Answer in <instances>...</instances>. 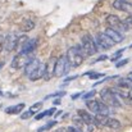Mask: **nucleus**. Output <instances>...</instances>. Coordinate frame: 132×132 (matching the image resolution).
Here are the masks:
<instances>
[{
  "mask_svg": "<svg viewBox=\"0 0 132 132\" xmlns=\"http://www.w3.org/2000/svg\"><path fill=\"white\" fill-rule=\"evenodd\" d=\"M86 106L90 112H92L95 114H104V116L109 114V106L105 103H101L99 100H87Z\"/></svg>",
  "mask_w": 132,
  "mask_h": 132,
  "instance_id": "obj_7",
  "label": "nucleus"
},
{
  "mask_svg": "<svg viewBox=\"0 0 132 132\" xmlns=\"http://www.w3.org/2000/svg\"><path fill=\"white\" fill-rule=\"evenodd\" d=\"M68 130H69V132H81V131H78L76 127H72V126H71V127H68Z\"/></svg>",
  "mask_w": 132,
  "mask_h": 132,
  "instance_id": "obj_32",
  "label": "nucleus"
},
{
  "mask_svg": "<svg viewBox=\"0 0 132 132\" xmlns=\"http://www.w3.org/2000/svg\"><path fill=\"white\" fill-rule=\"evenodd\" d=\"M100 97L103 100V103H105L106 105L110 106H121L119 100L117 99V94L113 88H103L100 91Z\"/></svg>",
  "mask_w": 132,
  "mask_h": 132,
  "instance_id": "obj_5",
  "label": "nucleus"
},
{
  "mask_svg": "<svg viewBox=\"0 0 132 132\" xmlns=\"http://www.w3.org/2000/svg\"><path fill=\"white\" fill-rule=\"evenodd\" d=\"M123 51H125V49H121V50H118V53H117V54H114V55L112 56V62H116V60H117V59H118V58L122 55V53H123Z\"/></svg>",
  "mask_w": 132,
  "mask_h": 132,
  "instance_id": "obj_23",
  "label": "nucleus"
},
{
  "mask_svg": "<svg viewBox=\"0 0 132 132\" xmlns=\"http://www.w3.org/2000/svg\"><path fill=\"white\" fill-rule=\"evenodd\" d=\"M127 63H128V59H123V60H121L119 63H117L116 65L119 68V67H122V65H125V64H127Z\"/></svg>",
  "mask_w": 132,
  "mask_h": 132,
  "instance_id": "obj_28",
  "label": "nucleus"
},
{
  "mask_svg": "<svg viewBox=\"0 0 132 132\" xmlns=\"http://www.w3.org/2000/svg\"><path fill=\"white\" fill-rule=\"evenodd\" d=\"M28 62H30V60H27V59H26V55H23V54H21V53H19V54H18V55H15V56H14V59L12 60V67L18 69V68H22L23 65H26Z\"/></svg>",
  "mask_w": 132,
  "mask_h": 132,
  "instance_id": "obj_16",
  "label": "nucleus"
},
{
  "mask_svg": "<svg viewBox=\"0 0 132 132\" xmlns=\"http://www.w3.org/2000/svg\"><path fill=\"white\" fill-rule=\"evenodd\" d=\"M106 24L110 27V28H114L117 30L118 32H122V31H127L130 27L126 24L125 21H121L119 17H117L116 14H109L106 17Z\"/></svg>",
  "mask_w": 132,
  "mask_h": 132,
  "instance_id": "obj_8",
  "label": "nucleus"
},
{
  "mask_svg": "<svg viewBox=\"0 0 132 132\" xmlns=\"http://www.w3.org/2000/svg\"><path fill=\"white\" fill-rule=\"evenodd\" d=\"M59 104H60V100H59V99L54 100V105H59Z\"/></svg>",
  "mask_w": 132,
  "mask_h": 132,
  "instance_id": "obj_36",
  "label": "nucleus"
},
{
  "mask_svg": "<svg viewBox=\"0 0 132 132\" xmlns=\"http://www.w3.org/2000/svg\"><path fill=\"white\" fill-rule=\"evenodd\" d=\"M4 44H5V37H3V36L0 35V53H1L3 49H4Z\"/></svg>",
  "mask_w": 132,
  "mask_h": 132,
  "instance_id": "obj_27",
  "label": "nucleus"
},
{
  "mask_svg": "<svg viewBox=\"0 0 132 132\" xmlns=\"http://www.w3.org/2000/svg\"><path fill=\"white\" fill-rule=\"evenodd\" d=\"M127 80H130V81L132 82V72H130V73L127 75Z\"/></svg>",
  "mask_w": 132,
  "mask_h": 132,
  "instance_id": "obj_35",
  "label": "nucleus"
},
{
  "mask_svg": "<svg viewBox=\"0 0 132 132\" xmlns=\"http://www.w3.org/2000/svg\"><path fill=\"white\" fill-rule=\"evenodd\" d=\"M81 46H82V50L85 53L86 56L90 55H94L97 53V45L96 41L94 40V37L90 35V34H85L81 39Z\"/></svg>",
  "mask_w": 132,
  "mask_h": 132,
  "instance_id": "obj_3",
  "label": "nucleus"
},
{
  "mask_svg": "<svg viewBox=\"0 0 132 132\" xmlns=\"http://www.w3.org/2000/svg\"><path fill=\"white\" fill-rule=\"evenodd\" d=\"M86 75H87L90 78H92V80H95V78H100V77L103 76V75H100V73H90V72L86 73Z\"/></svg>",
  "mask_w": 132,
  "mask_h": 132,
  "instance_id": "obj_24",
  "label": "nucleus"
},
{
  "mask_svg": "<svg viewBox=\"0 0 132 132\" xmlns=\"http://www.w3.org/2000/svg\"><path fill=\"white\" fill-rule=\"evenodd\" d=\"M73 123H75V127L81 132H94V126L87 125L85 121H82L78 116L77 117H73Z\"/></svg>",
  "mask_w": 132,
  "mask_h": 132,
  "instance_id": "obj_11",
  "label": "nucleus"
},
{
  "mask_svg": "<svg viewBox=\"0 0 132 132\" xmlns=\"http://www.w3.org/2000/svg\"><path fill=\"white\" fill-rule=\"evenodd\" d=\"M55 125H56L55 121H50V122H47V125H45V126H43V127H40V128L37 130V132H43V131H46V130H50V128L54 127Z\"/></svg>",
  "mask_w": 132,
  "mask_h": 132,
  "instance_id": "obj_21",
  "label": "nucleus"
},
{
  "mask_svg": "<svg viewBox=\"0 0 132 132\" xmlns=\"http://www.w3.org/2000/svg\"><path fill=\"white\" fill-rule=\"evenodd\" d=\"M23 108H24V103H19V104H17V105L8 106V108L5 109V113H8V114H18V113H22Z\"/></svg>",
  "mask_w": 132,
  "mask_h": 132,
  "instance_id": "obj_17",
  "label": "nucleus"
},
{
  "mask_svg": "<svg viewBox=\"0 0 132 132\" xmlns=\"http://www.w3.org/2000/svg\"><path fill=\"white\" fill-rule=\"evenodd\" d=\"M55 64H56V58H50L49 62L46 63V72H45V80H50L54 76L55 72Z\"/></svg>",
  "mask_w": 132,
  "mask_h": 132,
  "instance_id": "obj_14",
  "label": "nucleus"
},
{
  "mask_svg": "<svg viewBox=\"0 0 132 132\" xmlns=\"http://www.w3.org/2000/svg\"><path fill=\"white\" fill-rule=\"evenodd\" d=\"M53 113H55V108H51V109H47V110H45L43 113H40V114H37L36 117H35V119L36 121H40L41 118H44V117H47V116H51Z\"/></svg>",
  "mask_w": 132,
  "mask_h": 132,
  "instance_id": "obj_20",
  "label": "nucleus"
},
{
  "mask_svg": "<svg viewBox=\"0 0 132 132\" xmlns=\"http://www.w3.org/2000/svg\"><path fill=\"white\" fill-rule=\"evenodd\" d=\"M95 41H96V45H97L99 47H101V49H104V50H108V49L113 47L114 44H116V43H114V41H113V40H112L105 32H103V34H97Z\"/></svg>",
  "mask_w": 132,
  "mask_h": 132,
  "instance_id": "obj_9",
  "label": "nucleus"
},
{
  "mask_svg": "<svg viewBox=\"0 0 132 132\" xmlns=\"http://www.w3.org/2000/svg\"><path fill=\"white\" fill-rule=\"evenodd\" d=\"M19 44V40L15 35L13 34H9L5 36V44H4V49L6 51H13L17 49V45Z\"/></svg>",
  "mask_w": 132,
  "mask_h": 132,
  "instance_id": "obj_10",
  "label": "nucleus"
},
{
  "mask_svg": "<svg viewBox=\"0 0 132 132\" xmlns=\"http://www.w3.org/2000/svg\"><path fill=\"white\" fill-rule=\"evenodd\" d=\"M36 43H37L36 39H28L24 44L22 45L19 53L23 54V55H28V54L34 53V50H35V47H36Z\"/></svg>",
  "mask_w": 132,
  "mask_h": 132,
  "instance_id": "obj_12",
  "label": "nucleus"
},
{
  "mask_svg": "<svg viewBox=\"0 0 132 132\" xmlns=\"http://www.w3.org/2000/svg\"><path fill=\"white\" fill-rule=\"evenodd\" d=\"M1 65H3V63H0V67H1Z\"/></svg>",
  "mask_w": 132,
  "mask_h": 132,
  "instance_id": "obj_38",
  "label": "nucleus"
},
{
  "mask_svg": "<svg viewBox=\"0 0 132 132\" xmlns=\"http://www.w3.org/2000/svg\"><path fill=\"white\" fill-rule=\"evenodd\" d=\"M45 72H46V64L41 63L39 59H31L24 65V75L31 81H37L45 77Z\"/></svg>",
  "mask_w": 132,
  "mask_h": 132,
  "instance_id": "obj_1",
  "label": "nucleus"
},
{
  "mask_svg": "<svg viewBox=\"0 0 132 132\" xmlns=\"http://www.w3.org/2000/svg\"><path fill=\"white\" fill-rule=\"evenodd\" d=\"M63 95H65V92H56V94H53V95H50L49 97H54V96H63Z\"/></svg>",
  "mask_w": 132,
  "mask_h": 132,
  "instance_id": "obj_30",
  "label": "nucleus"
},
{
  "mask_svg": "<svg viewBox=\"0 0 132 132\" xmlns=\"http://www.w3.org/2000/svg\"><path fill=\"white\" fill-rule=\"evenodd\" d=\"M77 114H78V117H80L82 121H85L87 125L96 126V119H95V116H91L90 113H87V112H86V110H84V109H78V110H77Z\"/></svg>",
  "mask_w": 132,
  "mask_h": 132,
  "instance_id": "obj_13",
  "label": "nucleus"
},
{
  "mask_svg": "<svg viewBox=\"0 0 132 132\" xmlns=\"http://www.w3.org/2000/svg\"><path fill=\"white\" fill-rule=\"evenodd\" d=\"M122 1H125L127 5H130V6H132V0H122Z\"/></svg>",
  "mask_w": 132,
  "mask_h": 132,
  "instance_id": "obj_34",
  "label": "nucleus"
},
{
  "mask_svg": "<svg viewBox=\"0 0 132 132\" xmlns=\"http://www.w3.org/2000/svg\"><path fill=\"white\" fill-rule=\"evenodd\" d=\"M106 58H108V56H106V55H101V56H100V58H97V60H96V62H101V60H105V59H106Z\"/></svg>",
  "mask_w": 132,
  "mask_h": 132,
  "instance_id": "obj_33",
  "label": "nucleus"
},
{
  "mask_svg": "<svg viewBox=\"0 0 132 132\" xmlns=\"http://www.w3.org/2000/svg\"><path fill=\"white\" fill-rule=\"evenodd\" d=\"M113 6L116 8V9H118V10H125V12H128V9L131 8L130 5H127L125 1H122V0H117V1H114L113 3Z\"/></svg>",
  "mask_w": 132,
  "mask_h": 132,
  "instance_id": "obj_18",
  "label": "nucleus"
},
{
  "mask_svg": "<svg viewBox=\"0 0 132 132\" xmlns=\"http://www.w3.org/2000/svg\"><path fill=\"white\" fill-rule=\"evenodd\" d=\"M41 106H43V103H40V101H39V103L34 104V105H32V106H31V108H30L28 110H30V112H31L32 114H35V113H37V112H39V110L41 109Z\"/></svg>",
  "mask_w": 132,
  "mask_h": 132,
  "instance_id": "obj_22",
  "label": "nucleus"
},
{
  "mask_svg": "<svg viewBox=\"0 0 132 132\" xmlns=\"http://www.w3.org/2000/svg\"><path fill=\"white\" fill-rule=\"evenodd\" d=\"M31 116H34V114H32V113H31L30 110H27V112H24V113H23V114L21 116V118H22V119H28V118H30Z\"/></svg>",
  "mask_w": 132,
  "mask_h": 132,
  "instance_id": "obj_25",
  "label": "nucleus"
},
{
  "mask_svg": "<svg viewBox=\"0 0 132 132\" xmlns=\"http://www.w3.org/2000/svg\"><path fill=\"white\" fill-rule=\"evenodd\" d=\"M1 95H3V92H1V91H0V96H1Z\"/></svg>",
  "mask_w": 132,
  "mask_h": 132,
  "instance_id": "obj_37",
  "label": "nucleus"
},
{
  "mask_svg": "<svg viewBox=\"0 0 132 132\" xmlns=\"http://www.w3.org/2000/svg\"><path fill=\"white\" fill-rule=\"evenodd\" d=\"M95 92H96V91H90V92H87V94H85V95H84L82 97H84L85 100H88L90 97H92V96L95 95Z\"/></svg>",
  "mask_w": 132,
  "mask_h": 132,
  "instance_id": "obj_26",
  "label": "nucleus"
},
{
  "mask_svg": "<svg viewBox=\"0 0 132 132\" xmlns=\"http://www.w3.org/2000/svg\"><path fill=\"white\" fill-rule=\"evenodd\" d=\"M69 62H68V58L67 55H60L58 59H56V64H55V72H54V76L55 77H62V76H65L68 72H69Z\"/></svg>",
  "mask_w": 132,
  "mask_h": 132,
  "instance_id": "obj_6",
  "label": "nucleus"
},
{
  "mask_svg": "<svg viewBox=\"0 0 132 132\" xmlns=\"http://www.w3.org/2000/svg\"><path fill=\"white\" fill-rule=\"evenodd\" d=\"M127 99L132 101V90H128V91H127Z\"/></svg>",
  "mask_w": 132,
  "mask_h": 132,
  "instance_id": "obj_31",
  "label": "nucleus"
},
{
  "mask_svg": "<svg viewBox=\"0 0 132 132\" xmlns=\"http://www.w3.org/2000/svg\"><path fill=\"white\" fill-rule=\"evenodd\" d=\"M105 34L116 43V44H119V43H122L123 41V35L121 34V32H118L117 30H114V28H110V27H108L106 30H105Z\"/></svg>",
  "mask_w": 132,
  "mask_h": 132,
  "instance_id": "obj_15",
  "label": "nucleus"
},
{
  "mask_svg": "<svg viewBox=\"0 0 132 132\" xmlns=\"http://www.w3.org/2000/svg\"><path fill=\"white\" fill-rule=\"evenodd\" d=\"M34 27H35V22L31 21V19H26V21H23V23L21 24V28H22V31H24V32L31 31Z\"/></svg>",
  "mask_w": 132,
  "mask_h": 132,
  "instance_id": "obj_19",
  "label": "nucleus"
},
{
  "mask_svg": "<svg viewBox=\"0 0 132 132\" xmlns=\"http://www.w3.org/2000/svg\"><path fill=\"white\" fill-rule=\"evenodd\" d=\"M95 119H96V126H105V127H109L112 130H119L122 127V125L118 119L110 118V117L104 116V114H96Z\"/></svg>",
  "mask_w": 132,
  "mask_h": 132,
  "instance_id": "obj_4",
  "label": "nucleus"
},
{
  "mask_svg": "<svg viewBox=\"0 0 132 132\" xmlns=\"http://www.w3.org/2000/svg\"><path fill=\"white\" fill-rule=\"evenodd\" d=\"M55 132H69V130H68V127H60V128H58Z\"/></svg>",
  "mask_w": 132,
  "mask_h": 132,
  "instance_id": "obj_29",
  "label": "nucleus"
},
{
  "mask_svg": "<svg viewBox=\"0 0 132 132\" xmlns=\"http://www.w3.org/2000/svg\"><path fill=\"white\" fill-rule=\"evenodd\" d=\"M85 53L82 50V46L80 45H76V46H72L68 49L67 51V58H68V62H69V65L71 68H77L80 67L82 63H84V59H85Z\"/></svg>",
  "mask_w": 132,
  "mask_h": 132,
  "instance_id": "obj_2",
  "label": "nucleus"
}]
</instances>
